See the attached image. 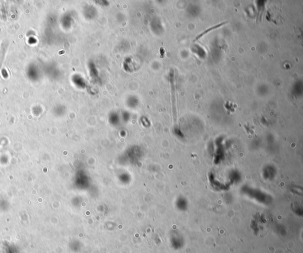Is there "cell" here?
Returning a JSON list of instances; mask_svg holds the SVG:
<instances>
[{
    "label": "cell",
    "mask_w": 303,
    "mask_h": 253,
    "mask_svg": "<svg viewBox=\"0 0 303 253\" xmlns=\"http://www.w3.org/2000/svg\"><path fill=\"white\" fill-rule=\"evenodd\" d=\"M226 23H227V22H223V23H220V24H219V25H214L213 27H210V28H209V29H207L206 30H205L204 32H203V33H201V34H200V35H198V36H197V37H196V39H195V41H196L197 40L200 39V38H201L203 36H204L205 34H207V33L210 32L211 31H212L213 30H215V29H218V28L220 27L221 26H223V25H226Z\"/></svg>",
    "instance_id": "6da1fadb"
}]
</instances>
